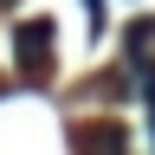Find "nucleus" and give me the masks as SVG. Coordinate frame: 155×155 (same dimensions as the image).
Here are the masks:
<instances>
[{"label": "nucleus", "instance_id": "nucleus-1", "mask_svg": "<svg viewBox=\"0 0 155 155\" xmlns=\"http://www.w3.org/2000/svg\"><path fill=\"white\" fill-rule=\"evenodd\" d=\"M13 52L26 65V78H45V65H52V19H26L13 32Z\"/></svg>", "mask_w": 155, "mask_h": 155}, {"label": "nucleus", "instance_id": "nucleus-2", "mask_svg": "<svg viewBox=\"0 0 155 155\" xmlns=\"http://www.w3.org/2000/svg\"><path fill=\"white\" fill-rule=\"evenodd\" d=\"M136 71H142V97H149V123H155V65L136 52Z\"/></svg>", "mask_w": 155, "mask_h": 155}, {"label": "nucleus", "instance_id": "nucleus-3", "mask_svg": "<svg viewBox=\"0 0 155 155\" xmlns=\"http://www.w3.org/2000/svg\"><path fill=\"white\" fill-rule=\"evenodd\" d=\"M7 7H13V0H7Z\"/></svg>", "mask_w": 155, "mask_h": 155}]
</instances>
